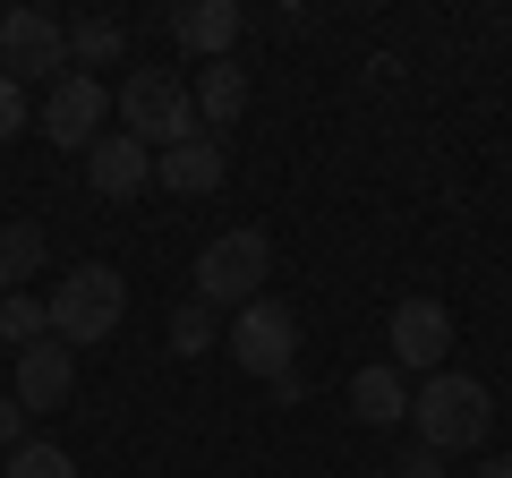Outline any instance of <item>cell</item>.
I'll return each mask as SVG.
<instances>
[{"label":"cell","mask_w":512,"mask_h":478,"mask_svg":"<svg viewBox=\"0 0 512 478\" xmlns=\"http://www.w3.org/2000/svg\"><path fill=\"white\" fill-rule=\"evenodd\" d=\"M188 94H197V120H205V137H214V129H231L239 111H248V69H239V60H205Z\"/></svg>","instance_id":"cell-14"},{"label":"cell","mask_w":512,"mask_h":478,"mask_svg":"<svg viewBox=\"0 0 512 478\" xmlns=\"http://www.w3.org/2000/svg\"><path fill=\"white\" fill-rule=\"evenodd\" d=\"M0 342H9V350L52 342V299H35V291H0Z\"/></svg>","instance_id":"cell-16"},{"label":"cell","mask_w":512,"mask_h":478,"mask_svg":"<svg viewBox=\"0 0 512 478\" xmlns=\"http://www.w3.org/2000/svg\"><path fill=\"white\" fill-rule=\"evenodd\" d=\"M222 350H231L256 385H282V376H299V316L282 308V299H248V308H231V325H222Z\"/></svg>","instance_id":"cell-5"},{"label":"cell","mask_w":512,"mask_h":478,"mask_svg":"<svg viewBox=\"0 0 512 478\" xmlns=\"http://www.w3.org/2000/svg\"><path fill=\"white\" fill-rule=\"evenodd\" d=\"M128 52V35H120V18H77L69 26V69H111V60H120Z\"/></svg>","instance_id":"cell-17"},{"label":"cell","mask_w":512,"mask_h":478,"mask_svg":"<svg viewBox=\"0 0 512 478\" xmlns=\"http://www.w3.org/2000/svg\"><path fill=\"white\" fill-rule=\"evenodd\" d=\"M265 274H274V239L256 231V222H239V231L205 239L197 299H205V308H248V299H265Z\"/></svg>","instance_id":"cell-4"},{"label":"cell","mask_w":512,"mask_h":478,"mask_svg":"<svg viewBox=\"0 0 512 478\" xmlns=\"http://www.w3.org/2000/svg\"><path fill=\"white\" fill-rule=\"evenodd\" d=\"M478 478H512V461H487V470H478Z\"/></svg>","instance_id":"cell-23"},{"label":"cell","mask_w":512,"mask_h":478,"mask_svg":"<svg viewBox=\"0 0 512 478\" xmlns=\"http://www.w3.org/2000/svg\"><path fill=\"white\" fill-rule=\"evenodd\" d=\"M384 342H393V368H402V376H444V350H453V316H444V299H402Z\"/></svg>","instance_id":"cell-8"},{"label":"cell","mask_w":512,"mask_h":478,"mask_svg":"<svg viewBox=\"0 0 512 478\" xmlns=\"http://www.w3.org/2000/svg\"><path fill=\"white\" fill-rule=\"evenodd\" d=\"M393 478H444V453H427V444H410V453H402V470H393Z\"/></svg>","instance_id":"cell-22"},{"label":"cell","mask_w":512,"mask_h":478,"mask_svg":"<svg viewBox=\"0 0 512 478\" xmlns=\"http://www.w3.org/2000/svg\"><path fill=\"white\" fill-rule=\"evenodd\" d=\"M26 444V410H18V393H0V453H18Z\"/></svg>","instance_id":"cell-21"},{"label":"cell","mask_w":512,"mask_h":478,"mask_svg":"<svg viewBox=\"0 0 512 478\" xmlns=\"http://www.w3.org/2000/svg\"><path fill=\"white\" fill-rule=\"evenodd\" d=\"M0 77H69V26L52 9H0Z\"/></svg>","instance_id":"cell-6"},{"label":"cell","mask_w":512,"mask_h":478,"mask_svg":"<svg viewBox=\"0 0 512 478\" xmlns=\"http://www.w3.org/2000/svg\"><path fill=\"white\" fill-rule=\"evenodd\" d=\"M120 316H128V282L111 274V265H69V274L52 282V342L94 350V342L120 333Z\"/></svg>","instance_id":"cell-2"},{"label":"cell","mask_w":512,"mask_h":478,"mask_svg":"<svg viewBox=\"0 0 512 478\" xmlns=\"http://www.w3.org/2000/svg\"><path fill=\"white\" fill-rule=\"evenodd\" d=\"M43 265H52V231L43 222H9L0 231V291H26Z\"/></svg>","instance_id":"cell-15"},{"label":"cell","mask_w":512,"mask_h":478,"mask_svg":"<svg viewBox=\"0 0 512 478\" xmlns=\"http://www.w3.org/2000/svg\"><path fill=\"white\" fill-rule=\"evenodd\" d=\"M487 427H495V393L478 385V376H427L419 393H410V436L427 444V453H478L487 444Z\"/></svg>","instance_id":"cell-1"},{"label":"cell","mask_w":512,"mask_h":478,"mask_svg":"<svg viewBox=\"0 0 512 478\" xmlns=\"http://www.w3.org/2000/svg\"><path fill=\"white\" fill-rule=\"evenodd\" d=\"M86 180H94V197H137V188L154 180V146H137V137H94L86 146Z\"/></svg>","instance_id":"cell-12"},{"label":"cell","mask_w":512,"mask_h":478,"mask_svg":"<svg viewBox=\"0 0 512 478\" xmlns=\"http://www.w3.org/2000/svg\"><path fill=\"white\" fill-rule=\"evenodd\" d=\"M120 137H137V146H180V137H205L188 77H180V69H137V77L120 86Z\"/></svg>","instance_id":"cell-3"},{"label":"cell","mask_w":512,"mask_h":478,"mask_svg":"<svg viewBox=\"0 0 512 478\" xmlns=\"http://www.w3.org/2000/svg\"><path fill=\"white\" fill-rule=\"evenodd\" d=\"M222 342V325H214V308H205V299H188L180 316H171V350H180V359H205V350Z\"/></svg>","instance_id":"cell-18"},{"label":"cell","mask_w":512,"mask_h":478,"mask_svg":"<svg viewBox=\"0 0 512 478\" xmlns=\"http://www.w3.org/2000/svg\"><path fill=\"white\" fill-rule=\"evenodd\" d=\"M239 26H248V9H239V0H180V9H171V43H180V52H197V60H231Z\"/></svg>","instance_id":"cell-10"},{"label":"cell","mask_w":512,"mask_h":478,"mask_svg":"<svg viewBox=\"0 0 512 478\" xmlns=\"http://www.w3.org/2000/svg\"><path fill=\"white\" fill-rule=\"evenodd\" d=\"M18 410L26 419H35V410H60L77 393V350L69 342H35V350H18Z\"/></svg>","instance_id":"cell-9"},{"label":"cell","mask_w":512,"mask_h":478,"mask_svg":"<svg viewBox=\"0 0 512 478\" xmlns=\"http://www.w3.org/2000/svg\"><path fill=\"white\" fill-rule=\"evenodd\" d=\"M350 410H359L367 427H402V419H410V376L393 368V359L359 368V376H350Z\"/></svg>","instance_id":"cell-13"},{"label":"cell","mask_w":512,"mask_h":478,"mask_svg":"<svg viewBox=\"0 0 512 478\" xmlns=\"http://www.w3.org/2000/svg\"><path fill=\"white\" fill-rule=\"evenodd\" d=\"M103 120H111V86H103V77L69 69V77H52V86H43V137H52V146L86 154L94 137H103Z\"/></svg>","instance_id":"cell-7"},{"label":"cell","mask_w":512,"mask_h":478,"mask_svg":"<svg viewBox=\"0 0 512 478\" xmlns=\"http://www.w3.org/2000/svg\"><path fill=\"white\" fill-rule=\"evenodd\" d=\"M222 171H231V154H222V137H180V146L154 154V180L171 188V197H214Z\"/></svg>","instance_id":"cell-11"},{"label":"cell","mask_w":512,"mask_h":478,"mask_svg":"<svg viewBox=\"0 0 512 478\" xmlns=\"http://www.w3.org/2000/svg\"><path fill=\"white\" fill-rule=\"evenodd\" d=\"M9 478H77V461L60 453V444H43V436H26L18 453H9Z\"/></svg>","instance_id":"cell-19"},{"label":"cell","mask_w":512,"mask_h":478,"mask_svg":"<svg viewBox=\"0 0 512 478\" xmlns=\"http://www.w3.org/2000/svg\"><path fill=\"white\" fill-rule=\"evenodd\" d=\"M18 129H26V86H18V77H0V146H9Z\"/></svg>","instance_id":"cell-20"}]
</instances>
